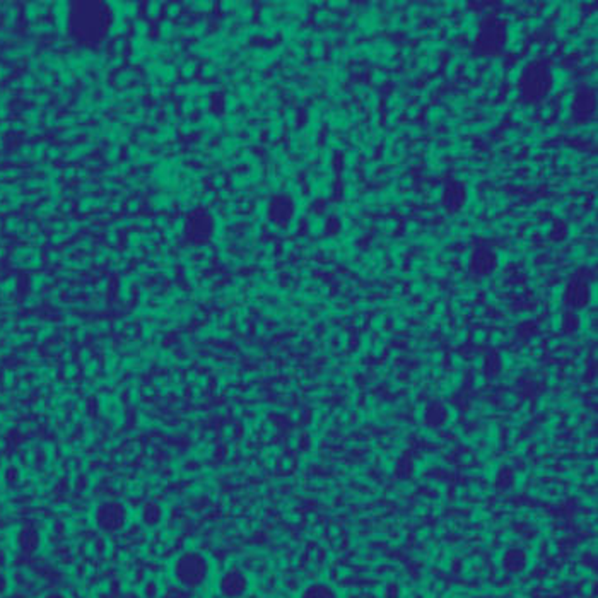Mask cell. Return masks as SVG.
<instances>
[{
  "mask_svg": "<svg viewBox=\"0 0 598 598\" xmlns=\"http://www.w3.org/2000/svg\"><path fill=\"white\" fill-rule=\"evenodd\" d=\"M250 590V574L239 566H229L216 580V592L221 598H246Z\"/></svg>",
  "mask_w": 598,
  "mask_h": 598,
  "instance_id": "obj_3",
  "label": "cell"
},
{
  "mask_svg": "<svg viewBox=\"0 0 598 598\" xmlns=\"http://www.w3.org/2000/svg\"><path fill=\"white\" fill-rule=\"evenodd\" d=\"M501 566L511 574H522L528 568V554L520 547L508 549L501 557Z\"/></svg>",
  "mask_w": 598,
  "mask_h": 598,
  "instance_id": "obj_4",
  "label": "cell"
},
{
  "mask_svg": "<svg viewBox=\"0 0 598 598\" xmlns=\"http://www.w3.org/2000/svg\"><path fill=\"white\" fill-rule=\"evenodd\" d=\"M38 545H40V534H38L34 528H25V530H21V534H19V547H21L25 552H34V550H38Z\"/></svg>",
  "mask_w": 598,
  "mask_h": 598,
  "instance_id": "obj_7",
  "label": "cell"
},
{
  "mask_svg": "<svg viewBox=\"0 0 598 598\" xmlns=\"http://www.w3.org/2000/svg\"><path fill=\"white\" fill-rule=\"evenodd\" d=\"M298 598H342V595L335 586L327 581H312L303 586Z\"/></svg>",
  "mask_w": 598,
  "mask_h": 598,
  "instance_id": "obj_5",
  "label": "cell"
},
{
  "mask_svg": "<svg viewBox=\"0 0 598 598\" xmlns=\"http://www.w3.org/2000/svg\"><path fill=\"white\" fill-rule=\"evenodd\" d=\"M92 523L101 534H120L130 523V511L122 501H101L92 511Z\"/></svg>",
  "mask_w": 598,
  "mask_h": 598,
  "instance_id": "obj_2",
  "label": "cell"
},
{
  "mask_svg": "<svg viewBox=\"0 0 598 598\" xmlns=\"http://www.w3.org/2000/svg\"><path fill=\"white\" fill-rule=\"evenodd\" d=\"M162 518H165V510H162L158 503L144 504L141 511V520L144 527H149V528L158 527L159 523L162 522Z\"/></svg>",
  "mask_w": 598,
  "mask_h": 598,
  "instance_id": "obj_6",
  "label": "cell"
},
{
  "mask_svg": "<svg viewBox=\"0 0 598 598\" xmlns=\"http://www.w3.org/2000/svg\"><path fill=\"white\" fill-rule=\"evenodd\" d=\"M214 562L199 549H186L171 562V576L174 583L186 590L204 588L212 580Z\"/></svg>",
  "mask_w": 598,
  "mask_h": 598,
  "instance_id": "obj_1",
  "label": "cell"
},
{
  "mask_svg": "<svg viewBox=\"0 0 598 598\" xmlns=\"http://www.w3.org/2000/svg\"><path fill=\"white\" fill-rule=\"evenodd\" d=\"M7 586H9V581H7V576L4 573H0V595H2V593L6 592Z\"/></svg>",
  "mask_w": 598,
  "mask_h": 598,
  "instance_id": "obj_8",
  "label": "cell"
},
{
  "mask_svg": "<svg viewBox=\"0 0 598 598\" xmlns=\"http://www.w3.org/2000/svg\"><path fill=\"white\" fill-rule=\"evenodd\" d=\"M43 598H69V597L62 592H50V593H46V595Z\"/></svg>",
  "mask_w": 598,
  "mask_h": 598,
  "instance_id": "obj_9",
  "label": "cell"
}]
</instances>
